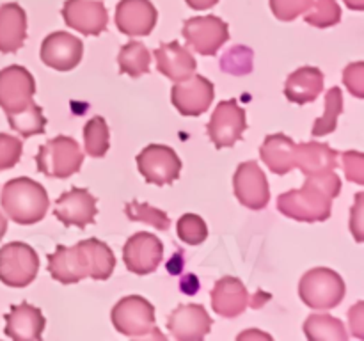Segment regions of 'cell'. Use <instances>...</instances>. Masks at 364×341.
Instances as JSON below:
<instances>
[{
  "instance_id": "obj_1",
  "label": "cell",
  "mask_w": 364,
  "mask_h": 341,
  "mask_svg": "<svg viewBox=\"0 0 364 341\" xmlns=\"http://www.w3.org/2000/svg\"><path fill=\"white\" fill-rule=\"evenodd\" d=\"M116 269V256L105 242L87 238L66 247L57 245L55 252L48 256V272L60 284L80 283L85 277L105 281Z\"/></svg>"
},
{
  "instance_id": "obj_2",
  "label": "cell",
  "mask_w": 364,
  "mask_h": 341,
  "mask_svg": "<svg viewBox=\"0 0 364 341\" xmlns=\"http://www.w3.org/2000/svg\"><path fill=\"white\" fill-rule=\"evenodd\" d=\"M341 192V180L334 170L306 176L304 185L277 197V210L299 222H323L333 212V199Z\"/></svg>"
},
{
  "instance_id": "obj_3",
  "label": "cell",
  "mask_w": 364,
  "mask_h": 341,
  "mask_svg": "<svg viewBox=\"0 0 364 341\" xmlns=\"http://www.w3.org/2000/svg\"><path fill=\"white\" fill-rule=\"evenodd\" d=\"M2 208L13 222L32 226L45 219L50 199L45 187L31 178H14L2 188Z\"/></svg>"
},
{
  "instance_id": "obj_4",
  "label": "cell",
  "mask_w": 364,
  "mask_h": 341,
  "mask_svg": "<svg viewBox=\"0 0 364 341\" xmlns=\"http://www.w3.org/2000/svg\"><path fill=\"white\" fill-rule=\"evenodd\" d=\"M114 329L128 337H156L166 340L155 322V308L148 298L141 295L123 297L110 313Z\"/></svg>"
},
{
  "instance_id": "obj_5",
  "label": "cell",
  "mask_w": 364,
  "mask_h": 341,
  "mask_svg": "<svg viewBox=\"0 0 364 341\" xmlns=\"http://www.w3.org/2000/svg\"><path fill=\"white\" fill-rule=\"evenodd\" d=\"M299 295L308 308L327 311L341 304L345 297V283L334 270L316 266L302 276Z\"/></svg>"
},
{
  "instance_id": "obj_6",
  "label": "cell",
  "mask_w": 364,
  "mask_h": 341,
  "mask_svg": "<svg viewBox=\"0 0 364 341\" xmlns=\"http://www.w3.org/2000/svg\"><path fill=\"white\" fill-rule=\"evenodd\" d=\"M38 170L50 178H70L80 170L84 163V153L73 137L57 135L52 141L45 142L36 155Z\"/></svg>"
},
{
  "instance_id": "obj_7",
  "label": "cell",
  "mask_w": 364,
  "mask_h": 341,
  "mask_svg": "<svg viewBox=\"0 0 364 341\" xmlns=\"http://www.w3.org/2000/svg\"><path fill=\"white\" fill-rule=\"evenodd\" d=\"M39 270L38 252L23 242H11L0 249V281L11 288H25Z\"/></svg>"
},
{
  "instance_id": "obj_8",
  "label": "cell",
  "mask_w": 364,
  "mask_h": 341,
  "mask_svg": "<svg viewBox=\"0 0 364 341\" xmlns=\"http://www.w3.org/2000/svg\"><path fill=\"white\" fill-rule=\"evenodd\" d=\"M139 173L148 183L171 185L180 178L181 160L173 148L164 144H149L137 155Z\"/></svg>"
},
{
  "instance_id": "obj_9",
  "label": "cell",
  "mask_w": 364,
  "mask_h": 341,
  "mask_svg": "<svg viewBox=\"0 0 364 341\" xmlns=\"http://www.w3.org/2000/svg\"><path fill=\"white\" fill-rule=\"evenodd\" d=\"M206 128H208V135L217 149L231 148L238 141H242L245 128H247L244 109L238 105L235 98L220 102L213 110L212 119Z\"/></svg>"
},
{
  "instance_id": "obj_10",
  "label": "cell",
  "mask_w": 364,
  "mask_h": 341,
  "mask_svg": "<svg viewBox=\"0 0 364 341\" xmlns=\"http://www.w3.org/2000/svg\"><path fill=\"white\" fill-rule=\"evenodd\" d=\"M183 38L199 55H215L230 39V27L219 16L188 18L183 23Z\"/></svg>"
},
{
  "instance_id": "obj_11",
  "label": "cell",
  "mask_w": 364,
  "mask_h": 341,
  "mask_svg": "<svg viewBox=\"0 0 364 341\" xmlns=\"http://www.w3.org/2000/svg\"><path fill=\"white\" fill-rule=\"evenodd\" d=\"M36 80L23 66H7L0 70V107L6 114L18 112L34 102Z\"/></svg>"
},
{
  "instance_id": "obj_12",
  "label": "cell",
  "mask_w": 364,
  "mask_h": 341,
  "mask_svg": "<svg viewBox=\"0 0 364 341\" xmlns=\"http://www.w3.org/2000/svg\"><path fill=\"white\" fill-rule=\"evenodd\" d=\"M164 259V244L159 237L139 231L132 234L123 247V261L132 274L146 276L159 269Z\"/></svg>"
},
{
  "instance_id": "obj_13",
  "label": "cell",
  "mask_w": 364,
  "mask_h": 341,
  "mask_svg": "<svg viewBox=\"0 0 364 341\" xmlns=\"http://www.w3.org/2000/svg\"><path fill=\"white\" fill-rule=\"evenodd\" d=\"M233 190L240 205L256 212L265 208L270 201L269 181L255 160H249L237 167L233 176Z\"/></svg>"
},
{
  "instance_id": "obj_14",
  "label": "cell",
  "mask_w": 364,
  "mask_h": 341,
  "mask_svg": "<svg viewBox=\"0 0 364 341\" xmlns=\"http://www.w3.org/2000/svg\"><path fill=\"white\" fill-rule=\"evenodd\" d=\"M215 89L203 75H192L183 82H176L171 91V99L181 116H201L212 105Z\"/></svg>"
},
{
  "instance_id": "obj_15",
  "label": "cell",
  "mask_w": 364,
  "mask_h": 341,
  "mask_svg": "<svg viewBox=\"0 0 364 341\" xmlns=\"http://www.w3.org/2000/svg\"><path fill=\"white\" fill-rule=\"evenodd\" d=\"M84 55V43L70 32H52L41 45L43 64L55 71H71L80 64Z\"/></svg>"
},
{
  "instance_id": "obj_16",
  "label": "cell",
  "mask_w": 364,
  "mask_h": 341,
  "mask_svg": "<svg viewBox=\"0 0 364 341\" xmlns=\"http://www.w3.org/2000/svg\"><path fill=\"white\" fill-rule=\"evenodd\" d=\"M96 213V197L87 190V188H71L59 195L53 206V215L60 220L66 227H87L89 224L95 222Z\"/></svg>"
},
{
  "instance_id": "obj_17",
  "label": "cell",
  "mask_w": 364,
  "mask_h": 341,
  "mask_svg": "<svg viewBox=\"0 0 364 341\" xmlns=\"http://www.w3.org/2000/svg\"><path fill=\"white\" fill-rule=\"evenodd\" d=\"M63 18L68 27L84 36H100L109 27V13L100 0H66Z\"/></svg>"
},
{
  "instance_id": "obj_18",
  "label": "cell",
  "mask_w": 364,
  "mask_h": 341,
  "mask_svg": "<svg viewBox=\"0 0 364 341\" xmlns=\"http://www.w3.org/2000/svg\"><path fill=\"white\" fill-rule=\"evenodd\" d=\"M213 320L201 304H181L167 318V329L178 341H201L212 330Z\"/></svg>"
},
{
  "instance_id": "obj_19",
  "label": "cell",
  "mask_w": 364,
  "mask_h": 341,
  "mask_svg": "<svg viewBox=\"0 0 364 341\" xmlns=\"http://www.w3.org/2000/svg\"><path fill=\"white\" fill-rule=\"evenodd\" d=\"M155 6L149 0H121L116 7V25L130 38L151 34L156 25Z\"/></svg>"
},
{
  "instance_id": "obj_20",
  "label": "cell",
  "mask_w": 364,
  "mask_h": 341,
  "mask_svg": "<svg viewBox=\"0 0 364 341\" xmlns=\"http://www.w3.org/2000/svg\"><path fill=\"white\" fill-rule=\"evenodd\" d=\"M6 336L14 341H36L43 337L46 320L41 309L34 308L28 302L11 305L6 316Z\"/></svg>"
},
{
  "instance_id": "obj_21",
  "label": "cell",
  "mask_w": 364,
  "mask_h": 341,
  "mask_svg": "<svg viewBox=\"0 0 364 341\" xmlns=\"http://www.w3.org/2000/svg\"><path fill=\"white\" fill-rule=\"evenodd\" d=\"M156 59V70L173 82H183L196 73L198 63L185 46L178 41L162 43L153 52Z\"/></svg>"
},
{
  "instance_id": "obj_22",
  "label": "cell",
  "mask_w": 364,
  "mask_h": 341,
  "mask_svg": "<svg viewBox=\"0 0 364 341\" xmlns=\"http://www.w3.org/2000/svg\"><path fill=\"white\" fill-rule=\"evenodd\" d=\"M249 291L238 277H220L212 290V308L224 318H237L247 309Z\"/></svg>"
},
{
  "instance_id": "obj_23",
  "label": "cell",
  "mask_w": 364,
  "mask_h": 341,
  "mask_svg": "<svg viewBox=\"0 0 364 341\" xmlns=\"http://www.w3.org/2000/svg\"><path fill=\"white\" fill-rule=\"evenodd\" d=\"M27 39V14L18 4L0 6V52L16 53Z\"/></svg>"
},
{
  "instance_id": "obj_24",
  "label": "cell",
  "mask_w": 364,
  "mask_h": 341,
  "mask_svg": "<svg viewBox=\"0 0 364 341\" xmlns=\"http://www.w3.org/2000/svg\"><path fill=\"white\" fill-rule=\"evenodd\" d=\"M340 153L323 142H299L295 153V167L304 173V176L322 174L338 167Z\"/></svg>"
},
{
  "instance_id": "obj_25",
  "label": "cell",
  "mask_w": 364,
  "mask_h": 341,
  "mask_svg": "<svg viewBox=\"0 0 364 341\" xmlns=\"http://www.w3.org/2000/svg\"><path fill=\"white\" fill-rule=\"evenodd\" d=\"M295 153H297V142L284 134L269 135L259 148V156L269 170L281 176L295 169Z\"/></svg>"
},
{
  "instance_id": "obj_26",
  "label": "cell",
  "mask_w": 364,
  "mask_h": 341,
  "mask_svg": "<svg viewBox=\"0 0 364 341\" xmlns=\"http://www.w3.org/2000/svg\"><path fill=\"white\" fill-rule=\"evenodd\" d=\"M323 89V73L318 67L304 66L287 78L284 84V96L291 103L304 105V103L315 102Z\"/></svg>"
},
{
  "instance_id": "obj_27",
  "label": "cell",
  "mask_w": 364,
  "mask_h": 341,
  "mask_svg": "<svg viewBox=\"0 0 364 341\" xmlns=\"http://www.w3.org/2000/svg\"><path fill=\"white\" fill-rule=\"evenodd\" d=\"M304 334L311 341H347L348 332L343 322L334 316L326 315H309L304 322Z\"/></svg>"
},
{
  "instance_id": "obj_28",
  "label": "cell",
  "mask_w": 364,
  "mask_h": 341,
  "mask_svg": "<svg viewBox=\"0 0 364 341\" xmlns=\"http://www.w3.org/2000/svg\"><path fill=\"white\" fill-rule=\"evenodd\" d=\"M121 73L130 75L132 78H139L142 75L149 73V64H151V52L144 43L128 41L121 46L119 55H117Z\"/></svg>"
},
{
  "instance_id": "obj_29",
  "label": "cell",
  "mask_w": 364,
  "mask_h": 341,
  "mask_svg": "<svg viewBox=\"0 0 364 341\" xmlns=\"http://www.w3.org/2000/svg\"><path fill=\"white\" fill-rule=\"evenodd\" d=\"M7 121H9L11 128L18 131L23 139L38 134H45L46 130L45 114H43L41 107L36 105L34 102L25 107V109L18 110V112L7 114Z\"/></svg>"
},
{
  "instance_id": "obj_30",
  "label": "cell",
  "mask_w": 364,
  "mask_h": 341,
  "mask_svg": "<svg viewBox=\"0 0 364 341\" xmlns=\"http://www.w3.org/2000/svg\"><path fill=\"white\" fill-rule=\"evenodd\" d=\"M85 153L92 158H102L110 148V134L107 121L102 116H95L84 126Z\"/></svg>"
},
{
  "instance_id": "obj_31",
  "label": "cell",
  "mask_w": 364,
  "mask_h": 341,
  "mask_svg": "<svg viewBox=\"0 0 364 341\" xmlns=\"http://www.w3.org/2000/svg\"><path fill=\"white\" fill-rule=\"evenodd\" d=\"M343 112V92L340 87H333L326 94V114L313 124V137H323L338 128V117Z\"/></svg>"
},
{
  "instance_id": "obj_32",
  "label": "cell",
  "mask_w": 364,
  "mask_h": 341,
  "mask_svg": "<svg viewBox=\"0 0 364 341\" xmlns=\"http://www.w3.org/2000/svg\"><path fill=\"white\" fill-rule=\"evenodd\" d=\"M304 20L316 28L334 27L341 20V7L336 0H313L311 7L304 13Z\"/></svg>"
},
{
  "instance_id": "obj_33",
  "label": "cell",
  "mask_w": 364,
  "mask_h": 341,
  "mask_svg": "<svg viewBox=\"0 0 364 341\" xmlns=\"http://www.w3.org/2000/svg\"><path fill=\"white\" fill-rule=\"evenodd\" d=\"M124 213L130 220H135V222H144L148 226L156 227L160 231H167L171 226V219L167 217L166 212L155 208L151 205H146V202L139 201H130L124 206Z\"/></svg>"
},
{
  "instance_id": "obj_34",
  "label": "cell",
  "mask_w": 364,
  "mask_h": 341,
  "mask_svg": "<svg viewBox=\"0 0 364 341\" xmlns=\"http://www.w3.org/2000/svg\"><path fill=\"white\" fill-rule=\"evenodd\" d=\"M178 238L188 245H201L208 238V226L196 213H185L180 217L176 227Z\"/></svg>"
},
{
  "instance_id": "obj_35",
  "label": "cell",
  "mask_w": 364,
  "mask_h": 341,
  "mask_svg": "<svg viewBox=\"0 0 364 341\" xmlns=\"http://www.w3.org/2000/svg\"><path fill=\"white\" fill-rule=\"evenodd\" d=\"M313 0H270L274 16L281 21H294L311 7Z\"/></svg>"
},
{
  "instance_id": "obj_36",
  "label": "cell",
  "mask_w": 364,
  "mask_h": 341,
  "mask_svg": "<svg viewBox=\"0 0 364 341\" xmlns=\"http://www.w3.org/2000/svg\"><path fill=\"white\" fill-rule=\"evenodd\" d=\"M23 142L13 135L0 134V170H7L20 162Z\"/></svg>"
},
{
  "instance_id": "obj_37",
  "label": "cell",
  "mask_w": 364,
  "mask_h": 341,
  "mask_svg": "<svg viewBox=\"0 0 364 341\" xmlns=\"http://www.w3.org/2000/svg\"><path fill=\"white\" fill-rule=\"evenodd\" d=\"M343 160L345 174L350 181L358 185H364V156L359 151H345L341 153Z\"/></svg>"
},
{
  "instance_id": "obj_38",
  "label": "cell",
  "mask_w": 364,
  "mask_h": 341,
  "mask_svg": "<svg viewBox=\"0 0 364 341\" xmlns=\"http://www.w3.org/2000/svg\"><path fill=\"white\" fill-rule=\"evenodd\" d=\"M343 82L355 98H364V64L354 63L345 67Z\"/></svg>"
},
{
  "instance_id": "obj_39",
  "label": "cell",
  "mask_w": 364,
  "mask_h": 341,
  "mask_svg": "<svg viewBox=\"0 0 364 341\" xmlns=\"http://www.w3.org/2000/svg\"><path fill=\"white\" fill-rule=\"evenodd\" d=\"M363 197H364L363 192H359V194L355 195V205H354V208H352V213H350V231L358 242H363V231H364Z\"/></svg>"
},
{
  "instance_id": "obj_40",
  "label": "cell",
  "mask_w": 364,
  "mask_h": 341,
  "mask_svg": "<svg viewBox=\"0 0 364 341\" xmlns=\"http://www.w3.org/2000/svg\"><path fill=\"white\" fill-rule=\"evenodd\" d=\"M348 318H350V327H352V332L355 334L358 337H364V332H363V302H358V304L354 305V308L350 309V313H348Z\"/></svg>"
},
{
  "instance_id": "obj_41",
  "label": "cell",
  "mask_w": 364,
  "mask_h": 341,
  "mask_svg": "<svg viewBox=\"0 0 364 341\" xmlns=\"http://www.w3.org/2000/svg\"><path fill=\"white\" fill-rule=\"evenodd\" d=\"M188 7H192L194 11H206L212 9L213 6L219 4V0H185Z\"/></svg>"
},
{
  "instance_id": "obj_42",
  "label": "cell",
  "mask_w": 364,
  "mask_h": 341,
  "mask_svg": "<svg viewBox=\"0 0 364 341\" xmlns=\"http://www.w3.org/2000/svg\"><path fill=\"white\" fill-rule=\"evenodd\" d=\"M244 337H262V340H270L269 334H263V332H258V330H247V332H242L240 336H238V340H244Z\"/></svg>"
},
{
  "instance_id": "obj_43",
  "label": "cell",
  "mask_w": 364,
  "mask_h": 341,
  "mask_svg": "<svg viewBox=\"0 0 364 341\" xmlns=\"http://www.w3.org/2000/svg\"><path fill=\"white\" fill-rule=\"evenodd\" d=\"M345 4H347L350 9L354 11H363L364 9V0H345Z\"/></svg>"
},
{
  "instance_id": "obj_44",
  "label": "cell",
  "mask_w": 364,
  "mask_h": 341,
  "mask_svg": "<svg viewBox=\"0 0 364 341\" xmlns=\"http://www.w3.org/2000/svg\"><path fill=\"white\" fill-rule=\"evenodd\" d=\"M6 231H7V219H6V215H4V213H0V240L4 238Z\"/></svg>"
}]
</instances>
